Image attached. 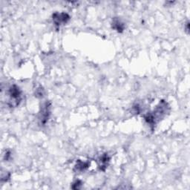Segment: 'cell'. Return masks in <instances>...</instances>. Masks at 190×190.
Returning <instances> with one entry per match:
<instances>
[{
    "instance_id": "obj_2",
    "label": "cell",
    "mask_w": 190,
    "mask_h": 190,
    "mask_svg": "<svg viewBox=\"0 0 190 190\" xmlns=\"http://www.w3.org/2000/svg\"><path fill=\"white\" fill-rule=\"evenodd\" d=\"M53 19L57 25H59L61 23L66 22L69 19V17L65 13H55L53 16Z\"/></svg>"
},
{
    "instance_id": "obj_5",
    "label": "cell",
    "mask_w": 190,
    "mask_h": 190,
    "mask_svg": "<svg viewBox=\"0 0 190 190\" xmlns=\"http://www.w3.org/2000/svg\"><path fill=\"white\" fill-rule=\"evenodd\" d=\"M88 166V163H82V162H79V163L77 164L76 168L80 171H82Z\"/></svg>"
},
{
    "instance_id": "obj_4",
    "label": "cell",
    "mask_w": 190,
    "mask_h": 190,
    "mask_svg": "<svg viewBox=\"0 0 190 190\" xmlns=\"http://www.w3.org/2000/svg\"><path fill=\"white\" fill-rule=\"evenodd\" d=\"M113 27H114L117 31H122V30H123V24L120 22L118 19H116V20H114V22H113Z\"/></svg>"
},
{
    "instance_id": "obj_1",
    "label": "cell",
    "mask_w": 190,
    "mask_h": 190,
    "mask_svg": "<svg viewBox=\"0 0 190 190\" xmlns=\"http://www.w3.org/2000/svg\"><path fill=\"white\" fill-rule=\"evenodd\" d=\"M9 94L11 100L13 99V102H15L17 105L19 104V101L21 100V92L19 88L16 86H13L10 88Z\"/></svg>"
},
{
    "instance_id": "obj_3",
    "label": "cell",
    "mask_w": 190,
    "mask_h": 190,
    "mask_svg": "<svg viewBox=\"0 0 190 190\" xmlns=\"http://www.w3.org/2000/svg\"><path fill=\"white\" fill-rule=\"evenodd\" d=\"M49 113H50V112H49V106H48V103H45L44 108H42V111L40 117V120L42 123H45L47 121Z\"/></svg>"
}]
</instances>
